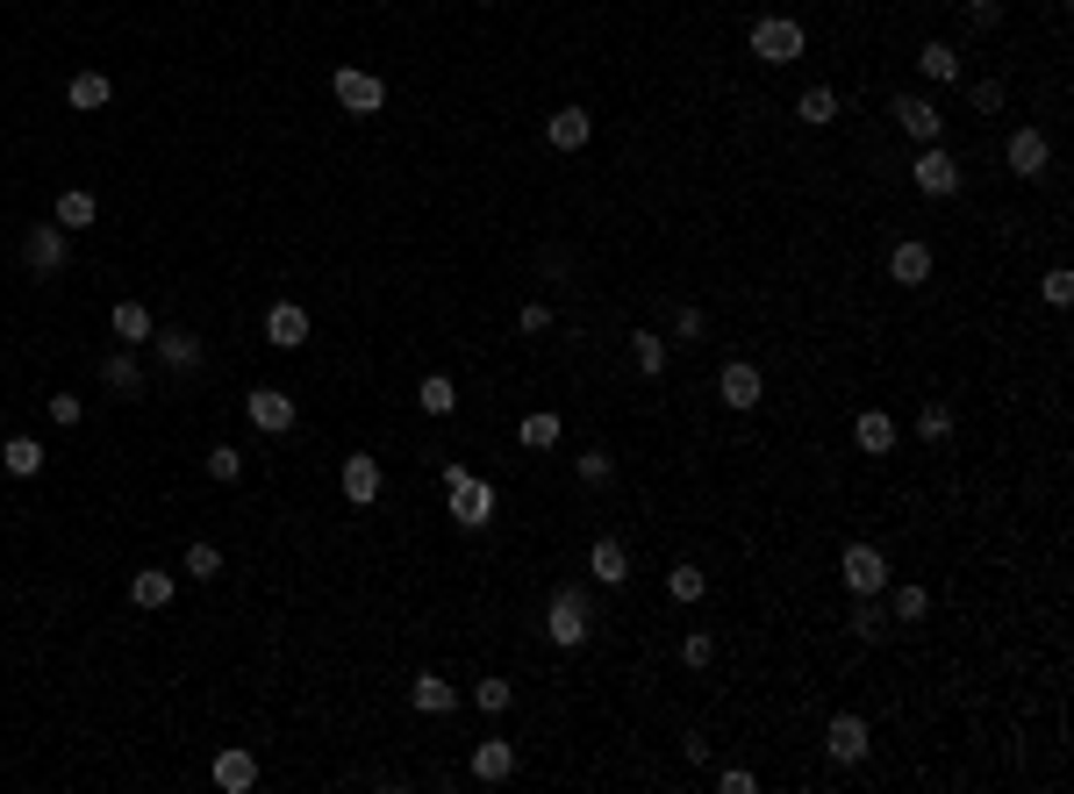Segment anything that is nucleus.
I'll return each mask as SVG.
<instances>
[{
    "label": "nucleus",
    "instance_id": "obj_1",
    "mask_svg": "<svg viewBox=\"0 0 1074 794\" xmlns=\"http://www.w3.org/2000/svg\"><path fill=\"white\" fill-rule=\"evenodd\" d=\"M544 637H552L559 651H581L587 637H595V602H587L581 587H559L552 608H544Z\"/></svg>",
    "mask_w": 1074,
    "mask_h": 794
},
{
    "label": "nucleus",
    "instance_id": "obj_2",
    "mask_svg": "<svg viewBox=\"0 0 1074 794\" xmlns=\"http://www.w3.org/2000/svg\"><path fill=\"white\" fill-rule=\"evenodd\" d=\"M445 494H451V515H459V530H488V523H494V487L473 480L466 466H445Z\"/></svg>",
    "mask_w": 1074,
    "mask_h": 794
},
{
    "label": "nucleus",
    "instance_id": "obj_3",
    "mask_svg": "<svg viewBox=\"0 0 1074 794\" xmlns=\"http://www.w3.org/2000/svg\"><path fill=\"white\" fill-rule=\"evenodd\" d=\"M803 22H795V14H760V22H752V58H760V65H795V58H803Z\"/></svg>",
    "mask_w": 1074,
    "mask_h": 794
},
{
    "label": "nucleus",
    "instance_id": "obj_4",
    "mask_svg": "<svg viewBox=\"0 0 1074 794\" xmlns=\"http://www.w3.org/2000/svg\"><path fill=\"white\" fill-rule=\"evenodd\" d=\"M917 194H931V201H952V194H960V158H952V150H939V144H925L917 150Z\"/></svg>",
    "mask_w": 1074,
    "mask_h": 794
},
{
    "label": "nucleus",
    "instance_id": "obj_5",
    "mask_svg": "<svg viewBox=\"0 0 1074 794\" xmlns=\"http://www.w3.org/2000/svg\"><path fill=\"white\" fill-rule=\"evenodd\" d=\"M838 579L853 594H882L888 587V558L874 552V544H845V552H838Z\"/></svg>",
    "mask_w": 1074,
    "mask_h": 794
},
{
    "label": "nucleus",
    "instance_id": "obj_6",
    "mask_svg": "<svg viewBox=\"0 0 1074 794\" xmlns=\"http://www.w3.org/2000/svg\"><path fill=\"white\" fill-rule=\"evenodd\" d=\"M330 94H337L352 115H380V108H387V86L373 80V72H358V65H344L337 80H330Z\"/></svg>",
    "mask_w": 1074,
    "mask_h": 794
},
{
    "label": "nucleus",
    "instance_id": "obj_7",
    "mask_svg": "<svg viewBox=\"0 0 1074 794\" xmlns=\"http://www.w3.org/2000/svg\"><path fill=\"white\" fill-rule=\"evenodd\" d=\"M65 258H72V243H65V229H58V222L22 229V265H29V272H58Z\"/></svg>",
    "mask_w": 1074,
    "mask_h": 794
},
{
    "label": "nucleus",
    "instance_id": "obj_8",
    "mask_svg": "<svg viewBox=\"0 0 1074 794\" xmlns=\"http://www.w3.org/2000/svg\"><path fill=\"white\" fill-rule=\"evenodd\" d=\"M1003 165L1018 179H1039L1053 165V144H1046V129H1010V144H1003Z\"/></svg>",
    "mask_w": 1074,
    "mask_h": 794
},
{
    "label": "nucleus",
    "instance_id": "obj_9",
    "mask_svg": "<svg viewBox=\"0 0 1074 794\" xmlns=\"http://www.w3.org/2000/svg\"><path fill=\"white\" fill-rule=\"evenodd\" d=\"M888 115H896V129L917 136V144H939V129H946V115L931 108L925 94H896V108H888Z\"/></svg>",
    "mask_w": 1074,
    "mask_h": 794
},
{
    "label": "nucleus",
    "instance_id": "obj_10",
    "mask_svg": "<svg viewBox=\"0 0 1074 794\" xmlns=\"http://www.w3.org/2000/svg\"><path fill=\"white\" fill-rule=\"evenodd\" d=\"M244 416L259 422L265 437H286V430H294V401H286L280 387H251V394H244Z\"/></svg>",
    "mask_w": 1074,
    "mask_h": 794
},
{
    "label": "nucleus",
    "instance_id": "obj_11",
    "mask_svg": "<svg viewBox=\"0 0 1074 794\" xmlns=\"http://www.w3.org/2000/svg\"><path fill=\"white\" fill-rule=\"evenodd\" d=\"M150 351H158V365H173V373H201V337L194 330H150Z\"/></svg>",
    "mask_w": 1074,
    "mask_h": 794
},
{
    "label": "nucleus",
    "instance_id": "obj_12",
    "mask_svg": "<svg viewBox=\"0 0 1074 794\" xmlns=\"http://www.w3.org/2000/svg\"><path fill=\"white\" fill-rule=\"evenodd\" d=\"M265 344H272V351H301V344H309V309H294V301H272V309H265Z\"/></svg>",
    "mask_w": 1074,
    "mask_h": 794
},
{
    "label": "nucleus",
    "instance_id": "obj_13",
    "mask_svg": "<svg viewBox=\"0 0 1074 794\" xmlns=\"http://www.w3.org/2000/svg\"><path fill=\"white\" fill-rule=\"evenodd\" d=\"M824 752H831V766H859V759H867V723H859V715H831Z\"/></svg>",
    "mask_w": 1074,
    "mask_h": 794
},
{
    "label": "nucleus",
    "instance_id": "obj_14",
    "mask_svg": "<svg viewBox=\"0 0 1074 794\" xmlns=\"http://www.w3.org/2000/svg\"><path fill=\"white\" fill-rule=\"evenodd\" d=\"M717 394H723V408H738V416H745V408H760V365L731 358V365L717 373Z\"/></svg>",
    "mask_w": 1074,
    "mask_h": 794
},
{
    "label": "nucleus",
    "instance_id": "obj_15",
    "mask_svg": "<svg viewBox=\"0 0 1074 794\" xmlns=\"http://www.w3.org/2000/svg\"><path fill=\"white\" fill-rule=\"evenodd\" d=\"M344 501H352V509H373V501H380V458H366V451L344 458Z\"/></svg>",
    "mask_w": 1074,
    "mask_h": 794
},
{
    "label": "nucleus",
    "instance_id": "obj_16",
    "mask_svg": "<svg viewBox=\"0 0 1074 794\" xmlns=\"http://www.w3.org/2000/svg\"><path fill=\"white\" fill-rule=\"evenodd\" d=\"M208 773H216V787H222V794H251V787H259V759H251L244 744L216 752V766H208Z\"/></svg>",
    "mask_w": 1074,
    "mask_h": 794
},
{
    "label": "nucleus",
    "instance_id": "obj_17",
    "mask_svg": "<svg viewBox=\"0 0 1074 794\" xmlns=\"http://www.w3.org/2000/svg\"><path fill=\"white\" fill-rule=\"evenodd\" d=\"M509 773H517V744H509V738H480V744H473V781L502 787Z\"/></svg>",
    "mask_w": 1074,
    "mask_h": 794
},
{
    "label": "nucleus",
    "instance_id": "obj_18",
    "mask_svg": "<svg viewBox=\"0 0 1074 794\" xmlns=\"http://www.w3.org/2000/svg\"><path fill=\"white\" fill-rule=\"evenodd\" d=\"M853 445L867 451V458H888V451H896V416H882V408H859Z\"/></svg>",
    "mask_w": 1074,
    "mask_h": 794
},
{
    "label": "nucleus",
    "instance_id": "obj_19",
    "mask_svg": "<svg viewBox=\"0 0 1074 794\" xmlns=\"http://www.w3.org/2000/svg\"><path fill=\"white\" fill-rule=\"evenodd\" d=\"M888 272H896V286H925L931 280V243L925 237L896 243V251H888Z\"/></svg>",
    "mask_w": 1074,
    "mask_h": 794
},
{
    "label": "nucleus",
    "instance_id": "obj_20",
    "mask_svg": "<svg viewBox=\"0 0 1074 794\" xmlns=\"http://www.w3.org/2000/svg\"><path fill=\"white\" fill-rule=\"evenodd\" d=\"M101 387L123 394V401H136V394H144V365H136L129 351H108V358H101Z\"/></svg>",
    "mask_w": 1074,
    "mask_h": 794
},
{
    "label": "nucleus",
    "instance_id": "obj_21",
    "mask_svg": "<svg viewBox=\"0 0 1074 794\" xmlns=\"http://www.w3.org/2000/svg\"><path fill=\"white\" fill-rule=\"evenodd\" d=\"M587 573H595L602 587H624V579H630V552H624L616 537H595V552H587Z\"/></svg>",
    "mask_w": 1074,
    "mask_h": 794
},
{
    "label": "nucleus",
    "instance_id": "obj_22",
    "mask_svg": "<svg viewBox=\"0 0 1074 794\" xmlns=\"http://www.w3.org/2000/svg\"><path fill=\"white\" fill-rule=\"evenodd\" d=\"M544 136H552V150H581L587 136H595V115H587V108H559L552 122H544Z\"/></svg>",
    "mask_w": 1074,
    "mask_h": 794
},
{
    "label": "nucleus",
    "instance_id": "obj_23",
    "mask_svg": "<svg viewBox=\"0 0 1074 794\" xmlns=\"http://www.w3.org/2000/svg\"><path fill=\"white\" fill-rule=\"evenodd\" d=\"M65 101L80 115H94V108H108L115 101V86H108V72H72V86H65Z\"/></svg>",
    "mask_w": 1074,
    "mask_h": 794
},
{
    "label": "nucleus",
    "instance_id": "obj_24",
    "mask_svg": "<svg viewBox=\"0 0 1074 794\" xmlns=\"http://www.w3.org/2000/svg\"><path fill=\"white\" fill-rule=\"evenodd\" d=\"M408 701H416L423 715H445V709H459V687H451L445 673H423L416 687H408Z\"/></svg>",
    "mask_w": 1074,
    "mask_h": 794
},
{
    "label": "nucleus",
    "instance_id": "obj_25",
    "mask_svg": "<svg viewBox=\"0 0 1074 794\" xmlns=\"http://www.w3.org/2000/svg\"><path fill=\"white\" fill-rule=\"evenodd\" d=\"M129 602L136 608H173V573H165V566H144V573L129 579Z\"/></svg>",
    "mask_w": 1074,
    "mask_h": 794
},
{
    "label": "nucleus",
    "instance_id": "obj_26",
    "mask_svg": "<svg viewBox=\"0 0 1074 794\" xmlns=\"http://www.w3.org/2000/svg\"><path fill=\"white\" fill-rule=\"evenodd\" d=\"M416 408H423V416H437V422H445V416H459V387H451L445 373H430V379L416 387Z\"/></svg>",
    "mask_w": 1074,
    "mask_h": 794
},
{
    "label": "nucleus",
    "instance_id": "obj_27",
    "mask_svg": "<svg viewBox=\"0 0 1074 794\" xmlns=\"http://www.w3.org/2000/svg\"><path fill=\"white\" fill-rule=\"evenodd\" d=\"M853 637H867V645H882L888 637V608L874 602V594H853V623H845Z\"/></svg>",
    "mask_w": 1074,
    "mask_h": 794
},
{
    "label": "nucleus",
    "instance_id": "obj_28",
    "mask_svg": "<svg viewBox=\"0 0 1074 794\" xmlns=\"http://www.w3.org/2000/svg\"><path fill=\"white\" fill-rule=\"evenodd\" d=\"M0 466H8L14 480H37V472H43V445H37V437H8V445H0Z\"/></svg>",
    "mask_w": 1074,
    "mask_h": 794
},
{
    "label": "nucleus",
    "instance_id": "obj_29",
    "mask_svg": "<svg viewBox=\"0 0 1074 794\" xmlns=\"http://www.w3.org/2000/svg\"><path fill=\"white\" fill-rule=\"evenodd\" d=\"M150 330H158V323H150L144 301H115V337H123V344H150Z\"/></svg>",
    "mask_w": 1074,
    "mask_h": 794
},
{
    "label": "nucleus",
    "instance_id": "obj_30",
    "mask_svg": "<svg viewBox=\"0 0 1074 794\" xmlns=\"http://www.w3.org/2000/svg\"><path fill=\"white\" fill-rule=\"evenodd\" d=\"M630 358H638L645 379H659L667 373V337H659V330H638V337H630Z\"/></svg>",
    "mask_w": 1074,
    "mask_h": 794
},
{
    "label": "nucleus",
    "instance_id": "obj_31",
    "mask_svg": "<svg viewBox=\"0 0 1074 794\" xmlns=\"http://www.w3.org/2000/svg\"><path fill=\"white\" fill-rule=\"evenodd\" d=\"M517 437H523V451H552L559 445V416H552V408H538V416L517 422Z\"/></svg>",
    "mask_w": 1074,
    "mask_h": 794
},
{
    "label": "nucleus",
    "instance_id": "obj_32",
    "mask_svg": "<svg viewBox=\"0 0 1074 794\" xmlns=\"http://www.w3.org/2000/svg\"><path fill=\"white\" fill-rule=\"evenodd\" d=\"M917 65H925V80H960V51H952V43H925V51H917Z\"/></svg>",
    "mask_w": 1074,
    "mask_h": 794
},
{
    "label": "nucleus",
    "instance_id": "obj_33",
    "mask_svg": "<svg viewBox=\"0 0 1074 794\" xmlns=\"http://www.w3.org/2000/svg\"><path fill=\"white\" fill-rule=\"evenodd\" d=\"M101 208H94V194L86 187H72V194H58V229H86Z\"/></svg>",
    "mask_w": 1074,
    "mask_h": 794
},
{
    "label": "nucleus",
    "instance_id": "obj_34",
    "mask_svg": "<svg viewBox=\"0 0 1074 794\" xmlns=\"http://www.w3.org/2000/svg\"><path fill=\"white\" fill-rule=\"evenodd\" d=\"M888 616H896V623H925V616H931V594L910 579V587H896V594H888Z\"/></svg>",
    "mask_w": 1074,
    "mask_h": 794
},
{
    "label": "nucleus",
    "instance_id": "obj_35",
    "mask_svg": "<svg viewBox=\"0 0 1074 794\" xmlns=\"http://www.w3.org/2000/svg\"><path fill=\"white\" fill-rule=\"evenodd\" d=\"M795 115H803L810 129H824V122H838V94H831V86H810V94L795 101Z\"/></svg>",
    "mask_w": 1074,
    "mask_h": 794
},
{
    "label": "nucleus",
    "instance_id": "obj_36",
    "mask_svg": "<svg viewBox=\"0 0 1074 794\" xmlns=\"http://www.w3.org/2000/svg\"><path fill=\"white\" fill-rule=\"evenodd\" d=\"M917 437H925V445H946V437H952V408L925 401V408H917Z\"/></svg>",
    "mask_w": 1074,
    "mask_h": 794
},
{
    "label": "nucleus",
    "instance_id": "obj_37",
    "mask_svg": "<svg viewBox=\"0 0 1074 794\" xmlns=\"http://www.w3.org/2000/svg\"><path fill=\"white\" fill-rule=\"evenodd\" d=\"M179 573H187V579H222V552H216V544H187Z\"/></svg>",
    "mask_w": 1074,
    "mask_h": 794
},
{
    "label": "nucleus",
    "instance_id": "obj_38",
    "mask_svg": "<svg viewBox=\"0 0 1074 794\" xmlns=\"http://www.w3.org/2000/svg\"><path fill=\"white\" fill-rule=\"evenodd\" d=\"M573 472H581L587 487H609V480H616V458L595 445V451H581V458H573Z\"/></svg>",
    "mask_w": 1074,
    "mask_h": 794
},
{
    "label": "nucleus",
    "instance_id": "obj_39",
    "mask_svg": "<svg viewBox=\"0 0 1074 794\" xmlns=\"http://www.w3.org/2000/svg\"><path fill=\"white\" fill-rule=\"evenodd\" d=\"M208 480H222V487L244 480V451H237V445H216V451H208Z\"/></svg>",
    "mask_w": 1074,
    "mask_h": 794
},
{
    "label": "nucleus",
    "instance_id": "obj_40",
    "mask_svg": "<svg viewBox=\"0 0 1074 794\" xmlns=\"http://www.w3.org/2000/svg\"><path fill=\"white\" fill-rule=\"evenodd\" d=\"M473 701H480V709H488V715H502V709H509V701H517V687H509L502 673H488V680H480V687H473Z\"/></svg>",
    "mask_w": 1074,
    "mask_h": 794
},
{
    "label": "nucleus",
    "instance_id": "obj_41",
    "mask_svg": "<svg viewBox=\"0 0 1074 794\" xmlns=\"http://www.w3.org/2000/svg\"><path fill=\"white\" fill-rule=\"evenodd\" d=\"M667 594H674V602H702V594H709V579L695 573V566H674V573H667Z\"/></svg>",
    "mask_w": 1074,
    "mask_h": 794
},
{
    "label": "nucleus",
    "instance_id": "obj_42",
    "mask_svg": "<svg viewBox=\"0 0 1074 794\" xmlns=\"http://www.w3.org/2000/svg\"><path fill=\"white\" fill-rule=\"evenodd\" d=\"M709 659H717V645H709V630H688V637H680V666H688V673H702Z\"/></svg>",
    "mask_w": 1074,
    "mask_h": 794
},
{
    "label": "nucleus",
    "instance_id": "obj_43",
    "mask_svg": "<svg viewBox=\"0 0 1074 794\" xmlns=\"http://www.w3.org/2000/svg\"><path fill=\"white\" fill-rule=\"evenodd\" d=\"M1039 294H1046L1053 309H1067V301H1074V272H1067V265H1053V272H1046V286H1039Z\"/></svg>",
    "mask_w": 1074,
    "mask_h": 794
},
{
    "label": "nucleus",
    "instance_id": "obj_44",
    "mask_svg": "<svg viewBox=\"0 0 1074 794\" xmlns=\"http://www.w3.org/2000/svg\"><path fill=\"white\" fill-rule=\"evenodd\" d=\"M544 323H552V309H544V301H523V309H517V330H523V337H538Z\"/></svg>",
    "mask_w": 1074,
    "mask_h": 794
},
{
    "label": "nucleus",
    "instance_id": "obj_45",
    "mask_svg": "<svg viewBox=\"0 0 1074 794\" xmlns=\"http://www.w3.org/2000/svg\"><path fill=\"white\" fill-rule=\"evenodd\" d=\"M974 108H981V115L1003 108V80H974Z\"/></svg>",
    "mask_w": 1074,
    "mask_h": 794
},
{
    "label": "nucleus",
    "instance_id": "obj_46",
    "mask_svg": "<svg viewBox=\"0 0 1074 794\" xmlns=\"http://www.w3.org/2000/svg\"><path fill=\"white\" fill-rule=\"evenodd\" d=\"M43 408H51V422H80V416H86L80 394H58V401H43Z\"/></svg>",
    "mask_w": 1074,
    "mask_h": 794
},
{
    "label": "nucleus",
    "instance_id": "obj_47",
    "mask_svg": "<svg viewBox=\"0 0 1074 794\" xmlns=\"http://www.w3.org/2000/svg\"><path fill=\"white\" fill-rule=\"evenodd\" d=\"M717 787H723V794H752V787H760V781H752V773H745V766H723V773H717Z\"/></svg>",
    "mask_w": 1074,
    "mask_h": 794
},
{
    "label": "nucleus",
    "instance_id": "obj_48",
    "mask_svg": "<svg viewBox=\"0 0 1074 794\" xmlns=\"http://www.w3.org/2000/svg\"><path fill=\"white\" fill-rule=\"evenodd\" d=\"M967 22H974V29H995V22H1003V8H995V0H967Z\"/></svg>",
    "mask_w": 1074,
    "mask_h": 794
},
{
    "label": "nucleus",
    "instance_id": "obj_49",
    "mask_svg": "<svg viewBox=\"0 0 1074 794\" xmlns=\"http://www.w3.org/2000/svg\"><path fill=\"white\" fill-rule=\"evenodd\" d=\"M674 337H680V344L702 337V309H680V315H674Z\"/></svg>",
    "mask_w": 1074,
    "mask_h": 794
},
{
    "label": "nucleus",
    "instance_id": "obj_50",
    "mask_svg": "<svg viewBox=\"0 0 1074 794\" xmlns=\"http://www.w3.org/2000/svg\"><path fill=\"white\" fill-rule=\"evenodd\" d=\"M1061 8H1067V0H1061Z\"/></svg>",
    "mask_w": 1074,
    "mask_h": 794
}]
</instances>
